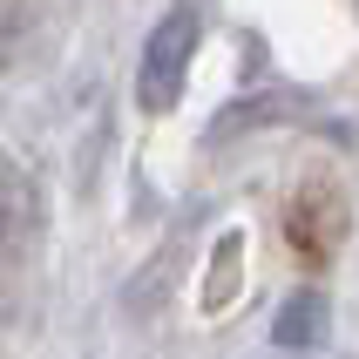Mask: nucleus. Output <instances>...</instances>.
Wrapping results in <instances>:
<instances>
[{
  "instance_id": "1",
  "label": "nucleus",
  "mask_w": 359,
  "mask_h": 359,
  "mask_svg": "<svg viewBox=\"0 0 359 359\" xmlns=\"http://www.w3.org/2000/svg\"><path fill=\"white\" fill-rule=\"evenodd\" d=\"M190 61H197V14H190V7H170V14H163L156 27H149V41H142L136 102L149 109V116L177 109L183 81H190Z\"/></svg>"
}]
</instances>
